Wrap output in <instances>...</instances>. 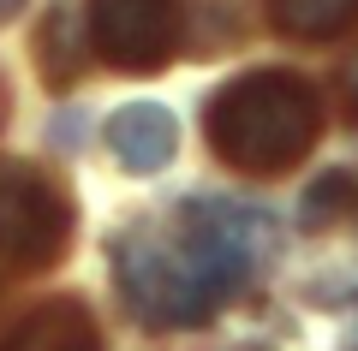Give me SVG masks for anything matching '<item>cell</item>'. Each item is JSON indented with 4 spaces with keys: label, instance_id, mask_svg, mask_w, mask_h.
<instances>
[{
    "label": "cell",
    "instance_id": "11",
    "mask_svg": "<svg viewBox=\"0 0 358 351\" xmlns=\"http://www.w3.org/2000/svg\"><path fill=\"white\" fill-rule=\"evenodd\" d=\"M24 13V0H0V24H6V18H18Z\"/></svg>",
    "mask_w": 358,
    "mask_h": 351
},
{
    "label": "cell",
    "instance_id": "2",
    "mask_svg": "<svg viewBox=\"0 0 358 351\" xmlns=\"http://www.w3.org/2000/svg\"><path fill=\"white\" fill-rule=\"evenodd\" d=\"M209 149L233 167V173H287L310 155V143L322 137V96L310 77L299 72H245L233 84H221L203 107Z\"/></svg>",
    "mask_w": 358,
    "mask_h": 351
},
{
    "label": "cell",
    "instance_id": "8",
    "mask_svg": "<svg viewBox=\"0 0 358 351\" xmlns=\"http://www.w3.org/2000/svg\"><path fill=\"white\" fill-rule=\"evenodd\" d=\"M268 24L299 42H329L358 24V0H268Z\"/></svg>",
    "mask_w": 358,
    "mask_h": 351
},
{
    "label": "cell",
    "instance_id": "3",
    "mask_svg": "<svg viewBox=\"0 0 358 351\" xmlns=\"http://www.w3.org/2000/svg\"><path fill=\"white\" fill-rule=\"evenodd\" d=\"M72 251V202L36 167H0V256L13 268H54Z\"/></svg>",
    "mask_w": 358,
    "mask_h": 351
},
{
    "label": "cell",
    "instance_id": "10",
    "mask_svg": "<svg viewBox=\"0 0 358 351\" xmlns=\"http://www.w3.org/2000/svg\"><path fill=\"white\" fill-rule=\"evenodd\" d=\"M341 101H346V113L358 119V54L346 60V72H341Z\"/></svg>",
    "mask_w": 358,
    "mask_h": 351
},
{
    "label": "cell",
    "instance_id": "4",
    "mask_svg": "<svg viewBox=\"0 0 358 351\" xmlns=\"http://www.w3.org/2000/svg\"><path fill=\"white\" fill-rule=\"evenodd\" d=\"M84 30L114 72H162L179 48V0H90Z\"/></svg>",
    "mask_w": 358,
    "mask_h": 351
},
{
    "label": "cell",
    "instance_id": "7",
    "mask_svg": "<svg viewBox=\"0 0 358 351\" xmlns=\"http://www.w3.org/2000/svg\"><path fill=\"white\" fill-rule=\"evenodd\" d=\"M36 66L54 89H66L84 66V30H78V0H54L42 13V36H36Z\"/></svg>",
    "mask_w": 358,
    "mask_h": 351
},
{
    "label": "cell",
    "instance_id": "6",
    "mask_svg": "<svg viewBox=\"0 0 358 351\" xmlns=\"http://www.w3.org/2000/svg\"><path fill=\"white\" fill-rule=\"evenodd\" d=\"M0 351H102V334L78 298H48L0 339Z\"/></svg>",
    "mask_w": 358,
    "mask_h": 351
},
{
    "label": "cell",
    "instance_id": "5",
    "mask_svg": "<svg viewBox=\"0 0 358 351\" xmlns=\"http://www.w3.org/2000/svg\"><path fill=\"white\" fill-rule=\"evenodd\" d=\"M108 149L126 173H162L179 155V119L162 101H126L108 119Z\"/></svg>",
    "mask_w": 358,
    "mask_h": 351
},
{
    "label": "cell",
    "instance_id": "1",
    "mask_svg": "<svg viewBox=\"0 0 358 351\" xmlns=\"http://www.w3.org/2000/svg\"><path fill=\"white\" fill-rule=\"evenodd\" d=\"M275 251V221L233 197H192L179 239L150 226L114 244V280L143 327H197L239 298L251 268Z\"/></svg>",
    "mask_w": 358,
    "mask_h": 351
},
{
    "label": "cell",
    "instance_id": "9",
    "mask_svg": "<svg viewBox=\"0 0 358 351\" xmlns=\"http://www.w3.org/2000/svg\"><path fill=\"white\" fill-rule=\"evenodd\" d=\"M358 221V179L352 173H322L310 179V191L299 197V226L305 232H322V226Z\"/></svg>",
    "mask_w": 358,
    "mask_h": 351
}]
</instances>
